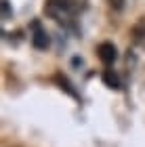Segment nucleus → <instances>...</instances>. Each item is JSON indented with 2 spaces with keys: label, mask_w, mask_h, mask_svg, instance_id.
<instances>
[{
  "label": "nucleus",
  "mask_w": 145,
  "mask_h": 147,
  "mask_svg": "<svg viewBox=\"0 0 145 147\" xmlns=\"http://www.w3.org/2000/svg\"><path fill=\"white\" fill-rule=\"evenodd\" d=\"M99 51H101V59L103 61H114L116 59V49H114V44H109V42H105V44H101L99 46Z\"/></svg>",
  "instance_id": "1"
}]
</instances>
